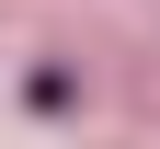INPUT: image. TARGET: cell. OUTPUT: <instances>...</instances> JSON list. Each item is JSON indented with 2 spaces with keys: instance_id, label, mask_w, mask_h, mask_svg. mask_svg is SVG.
<instances>
[{
  "instance_id": "1",
  "label": "cell",
  "mask_w": 160,
  "mask_h": 149,
  "mask_svg": "<svg viewBox=\"0 0 160 149\" xmlns=\"http://www.w3.org/2000/svg\"><path fill=\"white\" fill-rule=\"evenodd\" d=\"M23 92H34V115H69V103H80V80H69V69H34Z\"/></svg>"
}]
</instances>
